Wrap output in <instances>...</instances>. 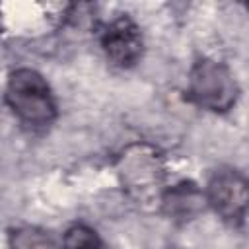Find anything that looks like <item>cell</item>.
Instances as JSON below:
<instances>
[{
  "label": "cell",
  "instance_id": "2",
  "mask_svg": "<svg viewBox=\"0 0 249 249\" xmlns=\"http://www.w3.org/2000/svg\"><path fill=\"white\" fill-rule=\"evenodd\" d=\"M189 97L202 109L224 113L237 99V84L222 62L202 58L191 68Z\"/></svg>",
  "mask_w": 249,
  "mask_h": 249
},
{
  "label": "cell",
  "instance_id": "3",
  "mask_svg": "<svg viewBox=\"0 0 249 249\" xmlns=\"http://www.w3.org/2000/svg\"><path fill=\"white\" fill-rule=\"evenodd\" d=\"M121 177L138 200L148 202L158 198L161 204V165L154 150L146 146L128 148L121 158Z\"/></svg>",
  "mask_w": 249,
  "mask_h": 249
},
{
  "label": "cell",
  "instance_id": "7",
  "mask_svg": "<svg viewBox=\"0 0 249 249\" xmlns=\"http://www.w3.org/2000/svg\"><path fill=\"white\" fill-rule=\"evenodd\" d=\"M10 249H56V247L43 230L19 228L10 235Z\"/></svg>",
  "mask_w": 249,
  "mask_h": 249
},
{
  "label": "cell",
  "instance_id": "4",
  "mask_svg": "<svg viewBox=\"0 0 249 249\" xmlns=\"http://www.w3.org/2000/svg\"><path fill=\"white\" fill-rule=\"evenodd\" d=\"M206 202L224 222H241L249 210V179L235 169L216 171L206 187Z\"/></svg>",
  "mask_w": 249,
  "mask_h": 249
},
{
  "label": "cell",
  "instance_id": "6",
  "mask_svg": "<svg viewBox=\"0 0 249 249\" xmlns=\"http://www.w3.org/2000/svg\"><path fill=\"white\" fill-rule=\"evenodd\" d=\"M204 202H206V195H202L195 183H187V181L163 191L161 196L163 212L175 222L193 220L202 210Z\"/></svg>",
  "mask_w": 249,
  "mask_h": 249
},
{
  "label": "cell",
  "instance_id": "5",
  "mask_svg": "<svg viewBox=\"0 0 249 249\" xmlns=\"http://www.w3.org/2000/svg\"><path fill=\"white\" fill-rule=\"evenodd\" d=\"M101 47L111 64L126 68L142 54V33L128 16H119L103 29Z\"/></svg>",
  "mask_w": 249,
  "mask_h": 249
},
{
  "label": "cell",
  "instance_id": "1",
  "mask_svg": "<svg viewBox=\"0 0 249 249\" xmlns=\"http://www.w3.org/2000/svg\"><path fill=\"white\" fill-rule=\"evenodd\" d=\"M6 101L14 115L29 126H47L56 117V103L47 80L31 68L10 74Z\"/></svg>",
  "mask_w": 249,
  "mask_h": 249
},
{
  "label": "cell",
  "instance_id": "8",
  "mask_svg": "<svg viewBox=\"0 0 249 249\" xmlns=\"http://www.w3.org/2000/svg\"><path fill=\"white\" fill-rule=\"evenodd\" d=\"M62 249H105V247L99 235L91 228L78 224L66 231Z\"/></svg>",
  "mask_w": 249,
  "mask_h": 249
}]
</instances>
